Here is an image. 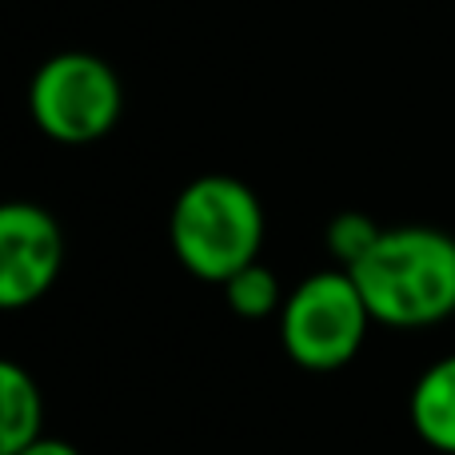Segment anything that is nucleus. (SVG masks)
Masks as SVG:
<instances>
[{
  "label": "nucleus",
  "instance_id": "nucleus-8",
  "mask_svg": "<svg viewBox=\"0 0 455 455\" xmlns=\"http://www.w3.org/2000/svg\"><path fill=\"white\" fill-rule=\"evenodd\" d=\"M220 288H224L228 307H232L240 320H267V315H280L283 299H288L280 275H275L267 264H259V259L248 267H240V272H235L232 280H224Z\"/></svg>",
  "mask_w": 455,
  "mask_h": 455
},
{
  "label": "nucleus",
  "instance_id": "nucleus-10",
  "mask_svg": "<svg viewBox=\"0 0 455 455\" xmlns=\"http://www.w3.org/2000/svg\"><path fill=\"white\" fill-rule=\"evenodd\" d=\"M16 455H84V451H80L76 443L60 440V435H36V440L28 443V448L16 451Z\"/></svg>",
  "mask_w": 455,
  "mask_h": 455
},
{
  "label": "nucleus",
  "instance_id": "nucleus-2",
  "mask_svg": "<svg viewBox=\"0 0 455 455\" xmlns=\"http://www.w3.org/2000/svg\"><path fill=\"white\" fill-rule=\"evenodd\" d=\"M168 243L188 275L204 283L232 280L264 248V208L243 180L224 172L184 184L168 216Z\"/></svg>",
  "mask_w": 455,
  "mask_h": 455
},
{
  "label": "nucleus",
  "instance_id": "nucleus-5",
  "mask_svg": "<svg viewBox=\"0 0 455 455\" xmlns=\"http://www.w3.org/2000/svg\"><path fill=\"white\" fill-rule=\"evenodd\" d=\"M64 267V232L32 200L0 204V312H24L52 291Z\"/></svg>",
  "mask_w": 455,
  "mask_h": 455
},
{
  "label": "nucleus",
  "instance_id": "nucleus-7",
  "mask_svg": "<svg viewBox=\"0 0 455 455\" xmlns=\"http://www.w3.org/2000/svg\"><path fill=\"white\" fill-rule=\"evenodd\" d=\"M44 435V395L24 363L0 355V455L24 451Z\"/></svg>",
  "mask_w": 455,
  "mask_h": 455
},
{
  "label": "nucleus",
  "instance_id": "nucleus-3",
  "mask_svg": "<svg viewBox=\"0 0 455 455\" xmlns=\"http://www.w3.org/2000/svg\"><path fill=\"white\" fill-rule=\"evenodd\" d=\"M371 323L376 320H371L352 272L323 267L288 291L280 307V344L296 368L328 376L360 355Z\"/></svg>",
  "mask_w": 455,
  "mask_h": 455
},
{
  "label": "nucleus",
  "instance_id": "nucleus-1",
  "mask_svg": "<svg viewBox=\"0 0 455 455\" xmlns=\"http://www.w3.org/2000/svg\"><path fill=\"white\" fill-rule=\"evenodd\" d=\"M347 272L371 320L384 328L416 331L455 315V235L443 228H384L368 256Z\"/></svg>",
  "mask_w": 455,
  "mask_h": 455
},
{
  "label": "nucleus",
  "instance_id": "nucleus-9",
  "mask_svg": "<svg viewBox=\"0 0 455 455\" xmlns=\"http://www.w3.org/2000/svg\"><path fill=\"white\" fill-rule=\"evenodd\" d=\"M379 228L371 216H363V212H339V216H331V224H328V251H331V259H336L339 267H355L363 256L371 251V243L379 240Z\"/></svg>",
  "mask_w": 455,
  "mask_h": 455
},
{
  "label": "nucleus",
  "instance_id": "nucleus-4",
  "mask_svg": "<svg viewBox=\"0 0 455 455\" xmlns=\"http://www.w3.org/2000/svg\"><path fill=\"white\" fill-rule=\"evenodd\" d=\"M32 124L56 144H92L120 124L124 88L108 60L92 52H56L32 72Z\"/></svg>",
  "mask_w": 455,
  "mask_h": 455
},
{
  "label": "nucleus",
  "instance_id": "nucleus-6",
  "mask_svg": "<svg viewBox=\"0 0 455 455\" xmlns=\"http://www.w3.org/2000/svg\"><path fill=\"white\" fill-rule=\"evenodd\" d=\"M411 432L440 455H455V352L419 371L408 395Z\"/></svg>",
  "mask_w": 455,
  "mask_h": 455
}]
</instances>
